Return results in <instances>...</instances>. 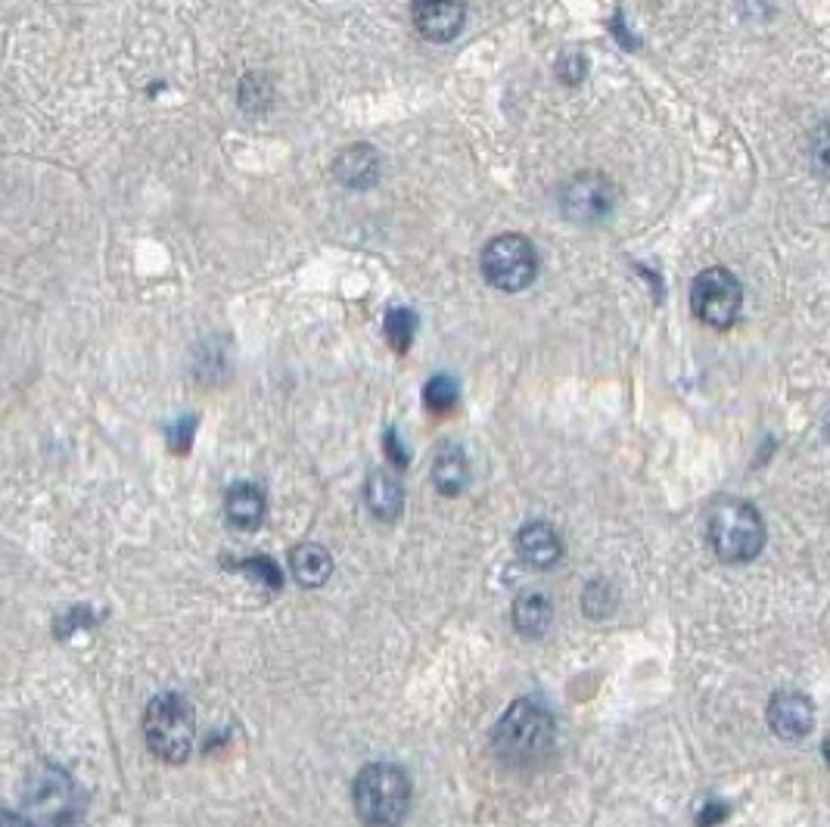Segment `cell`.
Wrapping results in <instances>:
<instances>
[{
    "label": "cell",
    "instance_id": "1",
    "mask_svg": "<svg viewBox=\"0 0 830 827\" xmlns=\"http://www.w3.org/2000/svg\"><path fill=\"white\" fill-rule=\"evenodd\" d=\"M492 740H495V753L507 766H517V769L539 766L554 747V719L535 700H517L502 715Z\"/></svg>",
    "mask_w": 830,
    "mask_h": 827
},
{
    "label": "cell",
    "instance_id": "2",
    "mask_svg": "<svg viewBox=\"0 0 830 827\" xmlns=\"http://www.w3.org/2000/svg\"><path fill=\"white\" fill-rule=\"evenodd\" d=\"M411 806V784L405 771L389 762L367 766L355 781V812L365 827H399Z\"/></svg>",
    "mask_w": 830,
    "mask_h": 827
},
{
    "label": "cell",
    "instance_id": "3",
    "mask_svg": "<svg viewBox=\"0 0 830 827\" xmlns=\"http://www.w3.org/2000/svg\"><path fill=\"white\" fill-rule=\"evenodd\" d=\"M706 539L725 563H747L765 544V522L747 501H715L706 517Z\"/></svg>",
    "mask_w": 830,
    "mask_h": 827
},
{
    "label": "cell",
    "instance_id": "4",
    "mask_svg": "<svg viewBox=\"0 0 830 827\" xmlns=\"http://www.w3.org/2000/svg\"><path fill=\"white\" fill-rule=\"evenodd\" d=\"M147 747L165 762H184L196 740L194 707L181 693H162L143 715Z\"/></svg>",
    "mask_w": 830,
    "mask_h": 827
},
{
    "label": "cell",
    "instance_id": "5",
    "mask_svg": "<svg viewBox=\"0 0 830 827\" xmlns=\"http://www.w3.org/2000/svg\"><path fill=\"white\" fill-rule=\"evenodd\" d=\"M483 277L502 292H522L532 287L535 274H539V255L529 237L522 233H502L495 240H488L480 259Z\"/></svg>",
    "mask_w": 830,
    "mask_h": 827
},
{
    "label": "cell",
    "instance_id": "6",
    "mask_svg": "<svg viewBox=\"0 0 830 827\" xmlns=\"http://www.w3.org/2000/svg\"><path fill=\"white\" fill-rule=\"evenodd\" d=\"M25 806L44 827H72L81 815V790L62 769L44 766L25 784Z\"/></svg>",
    "mask_w": 830,
    "mask_h": 827
},
{
    "label": "cell",
    "instance_id": "7",
    "mask_svg": "<svg viewBox=\"0 0 830 827\" xmlns=\"http://www.w3.org/2000/svg\"><path fill=\"white\" fill-rule=\"evenodd\" d=\"M691 308L696 321L715 330H728L740 318L743 287L728 268H706L691 284Z\"/></svg>",
    "mask_w": 830,
    "mask_h": 827
},
{
    "label": "cell",
    "instance_id": "8",
    "mask_svg": "<svg viewBox=\"0 0 830 827\" xmlns=\"http://www.w3.org/2000/svg\"><path fill=\"white\" fill-rule=\"evenodd\" d=\"M616 206V187L598 172L576 174L561 193V209L576 225H598Z\"/></svg>",
    "mask_w": 830,
    "mask_h": 827
},
{
    "label": "cell",
    "instance_id": "9",
    "mask_svg": "<svg viewBox=\"0 0 830 827\" xmlns=\"http://www.w3.org/2000/svg\"><path fill=\"white\" fill-rule=\"evenodd\" d=\"M411 13L417 32L433 44H448L458 38L466 20L464 0H414Z\"/></svg>",
    "mask_w": 830,
    "mask_h": 827
},
{
    "label": "cell",
    "instance_id": "10",
    "mask_svg": "<svg viewBox=\"0 0 830 827\" xmlns=\"http://www.w3.org/2000/svg\"><path fill=\"white\" fill-rule=\"evenodd\" d=\"M380 174H383V159L370 143H351L333 162V177L348 191H370L380 181Z\"/></svg>",
    "mask_w": 830,
    "mask_h": 827
},
{
    "label": "cell",
    "instance_id": "11",
    "mask_svg": "<svg viewBox=\"0 0 830 827\" xmlns=\"http://www.w3.org/2000/svg\"><path fill=\"white\" fill-rule=\"evenodd\" d=\"M769 725L777 737H787V740L806 737L815 725V710H811L809 697L796 691L774 693L772 703H769Z\"/></svg>",
    "mask_w": 830,
    "mask_h": 827
},
{
    "label": "cell",
    "instance_id": "12",
    "mask_svg": "<svg viewBox=\"0 0 830 827\" xmlns=\"http://www.w3.org/2000/svg\"><path fill=\"white\" fill-rule=\"evenodd\" d=\"M517 548H520L522 560L532 563V566H554L563 554L561 536H557L554 526H547V522H529V526H522Z\"/></svg>",
    "mask_w": 830,
    "mask_h": 827
},
{
    "label": "cell",
    "instance_id": "13",
    "mask_svg": "<svg viewBox=\"0 0 830 827\" xmlns=\"http://www.w3.org/2000/svg\"><path fill=\"white\" fill-rule=\"evenodd\" d=\"M224 514L237 529H255L258 522L265 520V495L262 489H255L250 482L233 485L224 498Z\"/></svg>",
    "mask_w": 830,
    "mask_h": 827
},
{
    "label": "cell",
    "instance_id": "14",
    "mask_svg": "<svg viewBox=\"0 0 830 827\" xmlns=\"http://www.w3.org/2000/svg\"><path fill=\"white\" fill-rule=\"evenodd\" d=\"M367 507L377 520L392 522L402 514V485L399 480H392L387 473H370L365 489Z\"/></svg>",
    "mask_w": 830,
    "mask_h": 827
},
{
    "label": "cell",
    "instance_id": "15",
    "mask_svg": "<svg viewBox=\"0 0 830 827\" xmlns=\"http://www.w3.org/2000/svg\"><path fill=\"white\" fill-rule=\"evenodd\" d=\"M466 480H470V463H466V455L458 448V445H445L436 458V467H433V482L442 495H458L464 492Z\"/></svg>",
    "mask_w": 830,
    "mask_h": 827
},
{
    "label": "cell",
    "instance_id": "16",
    "mask_svg": "<svg viewBox=\"0 0 830 827\" xmlns=\"http://www.w3.org/2000/svg\"><path fill=\"white\" fill-rule=\"evenodd\" d=\"M290 566H292V576L299 578L302 585H324L333 573V560L330 554L321 548V544H299V548H292L290 554Z\"/></svg>",
    "mask_w": 830,
    "mask_h": 827
},
{
    "label": "cell",
    "instance_id": "17",
    "mask_svg": "<svg viewBox=\"0 0 830 827\" xmlns=\"http://www.w3.org/2000/svg\"><path fill=\"white\" fill-rule=\"evenodd\" d=\"M514 625L526 638L544 635V629L551 625V600L544 595H522L514 604Z\"/></svg>",
    "mask_w": 830,
    "mask_h": 827
},
{
    "label": "cell",
    "instance_id": "18",
    "mask_svg": "<svg viewBox=\"0 0 830 827\" xmlns=\"http://www.w3.org/2000/svg\"><path fill=\"white\" fill-rule=\"evenodd\" d=\"M383 330H387V340L392 343L395 352H407L411 343H414V330H417V314L411 308H389L387 321H383Z\"/></svg>",
    "mask_w": 830,
    "mask_h": 827
},
{
    "label": "cell",
    "instance_id": "19",
    "mask_svg": "<svg viewBox=\"0 0 830 827\" xmlns=\"http://www.w3.org/2000/svg\"><path fill=\"white\" fill-rule=\"evenodd\" d=\"M424 402L429 411H436V414H445V411H451L454 402H458V383L451 380V377H433L424 389Z\"/></svg>",
    "mask_w": 830,
    "mask_h": 827
},
{
    "label": "cell",
    "instance_id": "20",
    "mask_svg": "<svg viewBox=\"0 0 830 827\" xmlns=\"http://www.w3.org/2000/svg\"><path fill=\"white\" fill-rule=\"evenodd\" d=\"M237 570L250 573V576H255L258 582H265V585H270V588H280V585H284L280 566H277L270 558H262V554L252 560H243V563H237Z\"/></svg>",
    "mask_w": 830,
    "mask_h": 827
},
{
    "label": "cell",
    "instance_id": "21",
    "mask_svg": "<svg viewBox=\"0 0 830 827\" xmlns=\"http://www.w3.org/2000/svg\"><path fill=\"white\" fill-rule=\"evenodd\" d=\"M585 57L581 54H566V57L561 59V66H557V76L566 81V84H576V81H581L585 78Z\"/></svg>",
    "mask_w": 830,
    "mask_h": 827
},
{
    "label": "cell",
    "instance_id": "22",
    "mask_svg": "<svg viewBox=\"0 0 830 827\" xmlns=\"http://www.w3.org/2000/svg\"><path fill=\"white\" fill-rule=\"evenodd\" d=\"M194 426H196L194 417H187V421H181V424L174 426V433H172L174 451H187V448H191V439H194Z\"/></svg>",
    "mask_w": 830,
    "mask_h": 827
},
{
    "label": "cell",
    "instance_id": "23",
    "mask_svg": "<svg viewBox=\"0 0 830 827\" xmlns=\"http://www.w3.org/2000/svg\"><path fill=\"white\" fill-rule=\"evenodd\" d=\"M387 451H389V458L395 461V467H405V463H407V451H405V448H402V443H399L395 429H389V433H387Z\"/></svg>",
    "mask_w": 830,
    "mask_h": 827
},
{
    "label": "cell",
    "instance_id": "24",
    "mask_svg": "<svg viewBox=\"0 0 830 827\" xmlns=\"http://www.w3.org/2000/svg\"><path fill=\"white\" fill-rule=\"evenodd\" d=\"M0 827H35L28 818H22L16 812H7V808H0Z\"/></svg>",
    "mask_w": 830,
    "mask_h": 827
}]
</instances>
